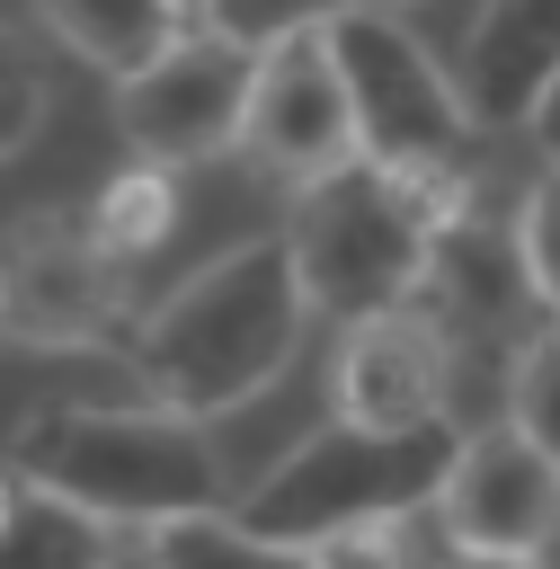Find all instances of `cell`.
Returning a JSON list of instances; mask_svg holds the SVG:
<instances>
[{
	"instance_id": "obj_12",
	"label": "cell",
	"mask_w": 560,
	"mask_h": 569,
	"mask_svg": "<svg viewBox=\"0 0 560 569\" xmlns=\"http://www.w3.org/2000/svg\"><path fill=\"white\" fill-rule=\"evenodd\" d=\"M551 71H560V0H480V27L453 62L471 124H524Z\"/></svg>"
},
{
	"instance_id": "obj_17",
	"label": "cell",
	"mask_w": 560,
	"mask_h": 569,
	"mask_svg": "<svg viewBox=\"0 0 560 569\" xmlns=\"http://www.w3.org/2000/svg\"><path fill=\"white\" fill-rule=\"evenodd\" d=\"M507 427L560 462V329H533L507 356Z\"/></svg>"
},
{
	"instance_id": "obj_4",
	"label": "cell",
	"mask_w": 560,
	"mask_h": 569,
	"mask_svg": "<svg viewBox=\"0 0 560 569\" xmlns=\"http://www.w3.org/2000/svg\"><path fill=\"white\" fill-rule=\"evenodd\" d=\"M462 427L427 418V427H347L329 418L320 436H302L267 480L231 489V516L267 542H311L329 525H364V516H418L453 462Z\"/></svg>"
},
{
	"instance_id": "obj_22",
	"label": "cell",
	"mask_w": 560,
	"mask_h": 569,
	"mask_svg": "<svg viewBox=\"0 0 560 569\" xmlns=\"http://www.w3.org/2000/svg\"><path fill=\"white\" fill-rule=\"evenodd\" d=\"M524 142L542 151V169H560V71L533 89V107H524Z\"/></svg>"
},
{
	"instance_id": "obj_3",
	"label": "cell",
	"mask_w": 560,
	"mask_h": 569,
	"mask_svg": "<svg viewBox=\"0 0 560 569\" xmlns=\"http://www.w3.org/2000/svg\"><path fill=\"white\" fill-rule=\"evenodd\" d=\"M462 196H471L462 169L409 178V169H382V160H338L329 178L293 187L284 258H293L302 311L347 329V320H364V311L418 302L427 240H436V222H444Z\"/></svg>"
},
{
	"instance_id": "obj_14",
	"label": "cell",
	"mask_w": 560,
	"mask_h": 569,
	"mask_svg": "<svg viewBox=\"0 0 560 569\" xmlns=\"http://www.w3.org/2000/svg\"><path fill=\"white\" fill-rule=\"evenodd\" d=\"M44 9V27L80 53V62H98V71H133V62H151L178 27H187V9H169V0H36Z\"/></svg>"
},
{
	"instance_id": "obj_27",
	"label": "cell",
	"mask_w": 560,
	"mask_h": 569,
	"mask_svg": "<svg viewBox=\"0 0 560 569\" xmlns=\"http://www.w3.org/2000/svg\"><path fill=\"white\" fill-rule=\"evenodd\" d=\"M551 329H560V320H551Z\"/></svg>"
},
{
	"instance_id": "obj_2",
	"label": "cell",
	"mask_w": 560,
	"mask_h": 569,
	"mask_svg": "<svg viewBox=\"0 0 560 569\" xmlns=\"http://www.w3.org/2000/svg\"><path fill=\"white\" fill-rule=\"evenodd\" d=\"M27 489L98 516V525H169V516H204L231 507V471L204 436V418H178L160 400L142 409H98V400H53L36 409L9 453H0Z\"/></svg>"
},
{
	"instance_id": "obj_10",
	"label": "cell",
	"mask_w": 560,
	"mask_h": 569,
	"mask_svg": "<svg viewBox=\"0 0 560 569\" xmlns=\"http://www.w3.org/2000/svg\"><path fill=\"white\" fill-rule=\"evenodd\" d=\"M240 151L284 178V187H311L329 178L338 160H356V116H347V80L329 62L320 36H293V44H267L258 53V80H249V116H240Z\"/></svg>"
},
{
	"instance_id": "obj_19",
	"label": "cell",
	"mask_w": 560,
	"mask_h": 569,
	"mask_svg": "<svg viewBox=\"0 0 560 569\" xmlns=\"http://www.w3.org/2000/svg\"><path fill=\"white\" fill-rule=\"evenodd\" d=\"M507 231H516V258H524L533 311L560 320V169H542V178L507 204Z\"/></svg>"
},
{
	"instance_id": "obj_9",
	"label": "cell",
	"mask_w": 560,
	"mask_h": 569,
	"mask_svg": "<svg viewBox=\"0 0 560 569\" xmlns=\"http://www.w3.org/2000/svg\"><path fill=\"white\" fill-rule=\"evenodd\" d=\"M427 516L444 525V542H471V551H542L560 533V462L533 453L507 418L471 427L453 445Z\"/></svg>"
},
{
	"instance_id": "obj_8",
	"label": "cell",
	"mask_w": 560,
	"mask_h": 569,
	"mask_svg": "<svg viewBox=\"0 0 560 569\" xmlns=\"http://www.w3.org/2000/svg\"><path fill=\"white\" fill-rule=\"evenodd\" d=\"M418 302L436 311V329L453 338V356H516L533 338V284H524L507 213H480V196H462L436 222V240H427Z\"/></svg>"
},
{
	"instance_id": "obj_26",
	"label": "cell",
	"mask_w": 560,
	"mask_h": 569,
	"mask_svg": "<svg viewBox=\"0 0 560 569\" xmlns=\"http://www.w3.org/2000/svg\"><path fill=\"white\" fill-rule=\"evenodd\" d=\"M0 347H9V329H0Z\"/></svg>"
},
{
	"instance_id": "obj_7",
	"label": "cell",
	"mask_w": 560,
	"mask_h": 569,
	"mask_svg": "<svg viewBox=\"0 0 560 569\" xmlns=\"http://www.w3.org/2000/svg\"><path fill=\"white\" fill-rule=\"evenodd\" d=\"M249 80H258V53H240L204 27H178L151 62L116 71V133L133 142V160H160V169L213 160L240 142Z\"/></svg>"
},
{
	"instance_id": "obj_5",
	"label": "cell",
	"mask_w": 560,
	"mask_h": 569,
	"mask_svg": "<svg viewBox=\"0 0 560 569\" xmlns=\"http://www.w3.org/2000/svg\"><path fill=\"white\" fill-rule=\"evenodd\" d=\"M338 80H347V116H356V160L409 169V178H444L462 169V142L480 133L453 71H436V53L373 0H347L320 27Z\"/></svg>"
},
{
	"instance_id": "obj_15",
	"label": "cell",
	"mask_w": 560,
	"mask_h": 569,
	"mask_svg": "<svg viewBox=\"0 0 560 569\" xmlns=\"http://www.w3.org/2000/svg\"><path fill=\"white\" fill-rule=\"evenodd\" d=\"M169 222H178V169H160V160L116 169V178L98 187V204L80 213V231H89V240H98L116 267L151 258V249L169 240Z\"/></svg>"
},
{
	"instance_id": "obj_18",
	"label": "cell",
	"mask_w": 560,
	"mask_h": 569,
	"mask_svg": "<svg viewBox=\"0 0 560 569\" xmlns=\"http://www.w3.org/2000/svg\"><path fill=\"white\" fill-rule=\"evenodd\" d=\"M347 0H196V27L240 44V53H267V44H293V36H320Z\"/></svg>"
},
{
	"instance_id": "obj_24",
	"label": "cell",
	"mask_w": 560,
	"mask_h": 569,
	"mask_svg": "<svg viewBox=\"0 0 560 569\" xmlns=\"http://www.w3.org/2000/svg\"><path fill=\"white\" fill-rule=\"evenodd\" d=\"M169 9H187V18H196V0H169Z\"/></svg>"
},
{
	"instance_id": "obj_11",
	"label": "cell",
	"mask_w": 560,
	"mask_h": 569,
	"mask_svg": "<svg viewBox=\"0 0 560 569\" xmlns=\"http://www.w3.org/2000/svg\"><path fill=\"white\" fill-rule=\"evenodd\" d=\"M453 365L462 356L436 329V311L391 302V311L347 320L329 400L347 427H427V418H453Z\"/></svg>"
},
{
	"instance_id": "obj_13",
	"label": "cell",
	"mask_w": 560,
	"mask_h": 569,
	"mask_svg": "<svg viewBox=\"0 0 560 569\" xmlns=\"http://www.w3.org/2000/svg\"><path fill=\"white\" fill-rule=\"evenodd\" d=\"M0 569H116V525L27 489L0 462Z\"/></svg>"
},
{
	"instance_id": "obj_16",
	"label": "cell",
	"mask_w": 560,
	"mask_h": 569,
	"mask_svg": "<svg viewBox=\"0 0 560 569\" xmlns=\"http://www.w3.org/2000/svg\"><path fill=\"white\" fill-rule=\"evenodd\" d=\"M151 569H311V560H302L293 542L249 533L231 507H204V516L151 525Z\"/></svg>"
},
{
	"instance_id": "obj_20",
	"label": "cell",
	"mask_w": 560,
	"mask_h": 569,
	"mask_svg": "<svg viewBox=\"0 0 560 569\" xmlns=\"http://www.w3.org/2000/svg\"><path fill=\"white\" fill-rule=\"evenodd\" d=\"M44 107H53V89H44L36 44H27L18 27H0V160H18V151L44 133Z\"/></svg>"
},
{
	"instance_id": "obj_6",
	"label": "cell",
	"mask_w": 560,
	"mask_h": 569,
	"mask_svg": "<svg viewBox=\"0 0 560 569\" xmlns=\"http://www.w3.org/2000/svg\"><path fill=\"white\" fill-rule=\"evenodd\" d=\"M0 329L9 347H53V356L133 338L124 267L80 231V213H36L0 240Z\"/></svg>"
},
{
	"instance_id": "obj_1",
	"label": "cell",
	"mask_w": 560,
	"mask_h": 569,
	"mask_svg": "<svg viewBox=\"0 0 560 569\" xmlns=\"http://www.w3.org/2000/svg\"><path fill=\"white\" fill-rule=\"evenodd\" d=\"M302 329H311V311L293 284L284 231H267V240L204 258L169 302H151L124 338V365H133L142 400H160L178 418H222L293 365Z\"/></svg>"
},
{
	"instance_id": "obj_23",
	"label": "cell",
	"mask_w": 560,
	"mask_h": 569,
	"mask_svg": "<svg viewBox=\"0 0 560 569\" xmlns=\"http://www.w3.org/2000/svg\"><path fill=\"white\" fill-rule=\"evenodd\" d=\"M444 569H542L533 551H471V542H444Z\"/></svg>"
},
{
	"instance_id": "obj_21",
	"label": "cell",
	"mask_w": 560,
	"mask_h": 569,
	"mask_svg": "<svg viewBox=\"0 0 560 569\" xmlns=\"http://www.w3.org/2000/svg\"><path fill=\"white\" fill-rule=\"evenodd\" d=\"M311 569H409V542H400V516H364V525H329L311 542H293Z\"/></svg>"
},
{
	"instance_id": "obj_25",
	"label": "cell",
	"mask_w": 560,
	"mask_h": 569,
	"mask_svg": "<svg viewBox=\"0 0 560 569\" xmlns=\"http://www.w3.org/2000/svg\"><path fill=\"white\" fill-rule=\"evenodd\" d=\"M373 9H400V0H373Z\"/></svg>"
}]
</instances>
